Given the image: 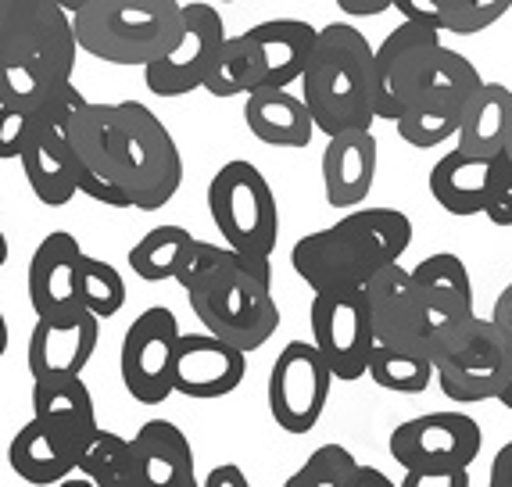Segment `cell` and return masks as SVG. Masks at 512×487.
Here are the masks:
<instances>
[{
    "mask_svg": "<svg viewBox=\"0 0 512 487\" xmlns=\"http://www.w3.org/2000/svg\"><path fill=\"white\" fill-rule=\"evenodd\" d=\"M176 283L187 294L201 330L237 344L248 355L265 348L280 330L283 312L276 305L269 255H251L226 240L212 244L197 237Z\"/></svg>",
    "mask_w": 512,
    "mask_h": 487,
    "instance_id": "cell-1",
    "label": "cell"
},
{
    "mask_svg": "<svg viewBox=\"0 0 512 487\" xmlns=\"http://www.w3.org/2000/svg\"><path fill=\"white\" fill-rule=\"evenodd\" d=\"M412 244V219L387 205H359L333 226L294 240L291 269L312 294L366 287L380 269L402 262Z\"/></svg>",
    "mask_w": 512,
    "mask_h": 487,
    "instance_id": "cell-2",
    "label": "cell"
},
{
    "mask_svg": "<svg viewBox=\"0 0 512 487\" xmlns=\"http://www.w3.org/2000/svg\"><path fill=\"white\" fill-rule=\"evenodd\" d=\"M373 58L376 47L351 22H330L319 29L301 72V97L316 115L319 133L333 137L341 129L376 122Z\"/></svg>",
    "mask_w": 512,
    "mask_h": 487,
    "instance_id": "cell-3",
    "label": "cell"
},
{
    "mask_svg": "<svg viewBox=\"0 0 512 487\" xmlns=\"http://www.w3.org/2000/svg\"><path fill=\"white\" fill-rule=\"evenodd\" d=\"M79 51L108 65L147 69L187 29L180 0H90L72 15Z\"/></svg>",
    "mask_w": 512,
    "mask_h": 487,
    "instance_id": "cell-4",
    "label": "cell"
},
{
    "mask_svg": "<svg viewBox=\"0 0 512 487\" xmlns=\"http://www.w3.org/2000/svg\"><path fill=\"white\" fill-rule=\"evenodd\" d=\"M480 83H484V76L477 72V65L466 54L455 51V47L441 43L430 54L419 83L412 86L405 112L394 122L398 137L409 147H416V151L448 144V137L459 133L462 115L470 108Z\"/></svg>",
    "mask_w": 512,
    "mask_h": 487,
    "instance_id": "cell-5",
    "label": "cell"
},
{
    "mask_svg": "<svg viewBox=\"0 0 512 487\" xmlns=\"http://www.w3.org/2000/svg\"><path fill=\"white\" fill-rule=\"evenodd\" d=\"M437 387L455 405L498 402L512 376V341L491 316L452 326L434 351Z\"/></svg>",
    "mask_w": 512,
    "mask_h": 487,
    "instance_id": "cell-6",
    "label": "cell"
},
{
    "mask_svg": "<svg viewBox=\"0 0 512 487\" xmlns=\"http://www.w3.org/2000/svg\"><path fill=\"white\" fill-rule=\"evenodd\" d=\"M122 137L115 180L133 194V208L162 212L183 187V154L176 137L158 115L140 101H119Z\"/></svg>",
    "mask_w": 512,
    "mask_h": 487,
    "instance_id": "cell-7",
    "label": "cell"
},
{
    "mask_svg": "<svg viewBox=\"0 0 512 487\" xmlns=\"http://www.w3.org/2000/svg\"><path fill=\"white\" fill-rule=\"evenodd\" d=\"M208 215L226 244L251 255H273L280 240V205L265 172L248 158H230L208 183Z\"/></svg>",
    "mask_w": 512,
    "mask_h": 487,
    "instance_id": "cell-8",
    "label": "cell"
},
{
    "mask_svg": "<svg viewBox=\"0 0 512 487\" xmlns=\"http://www.w3.org/2000/svg\"><path fill=\"white\" fill-rule=\"evenodd\" d=\"M76 26L61 0H0V58H15L54 86L72 83Z\"/></svg>",
    "mask_w": 512,
    "mask_h": 487,
    "instance_id": "cell-9",
    "label": "cell"
},
{
    "mask_svg": "<svg viewBox=\"0 0 512 487\" xmlns=\"http://www.w3.org/2000/svg\"><path fill=\"white\" fill-rule=\"evenodd\" d=\"M333 369L316 341H287L269 369L265 402L283 434H312L333 391Z\"/></svg>",
    "mask_w": 512,
    "mask_h": 487,
    "instance_id": "cell-10",
    "label": "cell"
},
{
    "mask_svg": "<svg viewBox=\"0 0 512 487\" xmlns=\"http://www.w3.org/2000/svg\"><path fill=\"white\" fill-rule=\"evenodd\" d=\"M312 341L330 362L333 376L351 384L369 376V355L376 348L373 308H369L366 287H333V291L312 294L308 308Z\"/></svg>",
    "mask_w": 512,
    "mask_h": 487,
    "instance_id": "cell-11",
    "label": "cell"
},
{
    "mask_svg": "<svg viewBox=\"0 0 512 487\" xmlns=\"http://www.w3.org/2000/svg\"><path fill=\"white\" fill-rule=\"evenodd\" d=\"M180 319L165 305L144 308L126 326L119 348V376L133 402L162 405L176 394V348H180Z\"/></svg>",
    "mask_w": 512,
    "mask_h": 487,
    "instance_id": "cell-12",
    "label": "cell"
},
{
    "mask_svg": "<svg viewBox=\"0 0 512 487\" xmlns=\"http://www.w3.org/2000/svg\"><path fill=\"white\" fill-rule=\"evenodd\" d=\"M366 291L369 308H373L376 341L434 359L437 344L452 326H444V319L430 308L412 269H405L402 262H391L366 283Z\"/></svg>",
    "mask_w": 512,
    "mask_h": 487,
    "instance_id": "cell-13",
    "label": "cell"
},
{
    "mask_svg": "<svg viewBox=\"0 0 512 487\" xmlns=\"http://www.w3.org/2000/svg\"><path fill=\"white\" fill-rule=\"evenodd\" d=\"M391 459L412 473L470 470L484 445V430L466 412H427L391 430Z\"/></svg>",
    "mask_w": 512,
    "mask_h": 487,
    "instance_id": "cell-14",
    "label": "cell"
},
{
    "mask_svg": "<svg viewBox=\"0 0 512 487\" xmlns=\"http://www.w3.org/2000/svg\"><path fill=\"white\" fill-rule=\"evenodd\" d=\"M183 15H187V29H183L180 43L144 69V86L165 101L205 90L215 54L222 51V43L230 36L212 0H190V4H183Z\"/></svg>",
    "mask_w": 512,
    "mask_h": 487,
    "instance_id": "cell-15",
    "label": "cell"
},
{
    "mask_svg": "<svg viewBox=\"0 0 512 487\" xmlns=\"http://www.w3.org/2000/svg\"><path fill=\"white\" fill-rule=\"evenodd\" d=\"M441 29L427 26V22H409L402 18V26L391 29L384 43L376 47L373 58V83H376V119L398 122L405 112L412 86L419 83L423 69H427L430 54L441 47Z\"/></svg>",
    "mask_w": 512,
    "mask_h": 487,
    "instance_id": "cell-16",
    "label": "cell"
},
{
    "mask_svg": "<svg viewBox=\"0 0 512 487\" xmlns=\"http://www.w3.org/2000/svg\"><path fill=\"white\" fill-rule=\"evenodd\" d=\"M101 341V319L90 308H72L61 316H36L26 362L36 376H76L94 359Z\"/></svg>",
    "mask_w": 512,
    "mask_h": 487,
    "instance_id": "cell-17",
    "label": "cell"
},
{
    "mask_svg": "<svg viewBox=\"0 0 512 487\" xmlns=\"http://www.w3.org/2000/svg\"><path fill=\"white\" fill-rule=\"evenodd\" d=\"M248 373V351L237 344L208 334H180L176 348V394L194 402H215L244 384Z\"/></svg>",
    "mask_w": 512,
    "mask_h": 487,
    "instance_id": "cell-18",
    "label": "cell"
},
{
    "mask_svg": "<svg viewBox=\"0 0 512 487\" xmlns=\"http://www.w3.org/2000/svg\"><path fill=\"white\" fill-rule=\"evenodd\" d=\"M83 255V244L69 230H54L36 244L26 273L29 305L36 316H61V312L83 308V301H79Z\"/></svg>",
    "mask_w": 512,
    "mask_h": 487,
    "instance_id": "cell-19",
    "label": "cell"
},
{
    "mask_svg": "<svg viewBox=\"0 0 512 487\" xmlns=\"http://www.w3.org/2000/svg\"><path fill=\"white\" fill-rule=\"evenodd\" d=\"M376 158H380V144L369 133V126H351L326 137L323 162H319L326 205L337 212L366 205L376 183Z\"/></svg>",
    "mask_w": 512,
    "mask_h": 487,
    "instance_id": "cell-20",
    "label": "cell"
},
{
    "mask_svg": "<svg viewBox=\"0 0 512 487\" xmlns=\"http://www.w3.org/2000/svg\"><path fill=\"white\" fill-rule=\"evenodd\" d=\"M22 172H26L29 190L40 205L65 208L79 194L83 180V158L72 147L65 129H51L33 122V137L22 147Z\"/></svg>",
    "mask_w": 512,
    "mask_h": 487,
    "instance_id": "cell-21",
    "label": "cell"
},
{
    "mask_svg": "<svg viewBox=\"0 0 512 487\" xmlns=\"http://www.w3.org/2000/svg\"><path fill=\"white\" fill-rule=\"evenodd\" d=\"M133 441V487H197L190 437L169 419H147Z\"/></svg>",
    "mask_w": 512,
    "mask_h": 487,
    "instance_id": "cell-22",
    "label": "cell"
},
{
    "mask_svg": "<svg viewBox=\"0 0 512 487\" xmlns=\"http://www.w3.org/2000/svg\"><path fill=\"white\" fill-rule=\"evenodd\" d=\"M244 126L269 147H308L319 133L316 115L291 86H258L244 97Z\"/></svg>",
    "mask_w": 512,
    "mask_h": 487,
    "instance_id": "cell-23",
    "label": "cell"
},
{
    "mask_svg": "<svg viewBox=\"0 0 512 487\" xmlns=\"http://www.w3.org/2000/svg\"><path fill=\"white\" fill-rule=\"evenodd\" d=\"M495 158H477V154H466L462 147H452L444 158H437L427 180L437 205L448 215H459V219L484 215L491 183H495Z\"/></svg>",
    "mask_w": 512,
    "mask_h": 487,
    "instance_id": "cell-24",
    "label": "cell"
},
{
    "mask_svg": "<svg viewBox=\"0 0 512 487\" xmlns=\"http://www.w3.org/2000/svg\"><path fill=\"white\" fill-rule=\"evenodd\" d=\"M33 416L54 427L72 445L83 448L86 437L94 434L97 405L90 387L83 384V373L76 376H36L33 380Z\"/></svg>",
    "mask_w": 512,
    "mask_h": 487,
    "instance_id": "cell-25",
    "label": "cell"
},
{
    "mask_svg": "<svg viewBox=\"0 0 512 487\" xmlns=\"http://www.w3.org/2000/svg\"><path fill=\"white\" fill-rule=\"evenodd\" d=\"M76 455L79 448L69 437H61L54 427H47L43 419H29L26 427L11 437L8 445V466L18 473V480L36 487H54L61 480L76 473Z\"/></svg>",
    "mask_w": 512,
    "mask_h": 487,
    "instance_id": "cell-26",
    "label": "cell"
},
{
    "mask_svg": "<svg viewBox=\"0 0 512 487\" xmlns=\"http://www.w3.org/2000/svg\"><path fill=\"white\" fill-rule=\"evenodd\" d=\"M248 36L255 40L258 58H262V86H291L301 83V72H305L308 54L316 47L319 29L305 18H269V22L251 26Z\"/></svg>",
    "mask_w": 512,
    "mask_h": 487,
    "instance_id": "cell-27",
    "label": "cell"
},
{
    "mask_svg": "<svg viewBox=\"0 0 512 487\" xmlns=\"http://www.w3.org/2000/svg\"><path fill=\"white\" fill-rule=\"evenodd\" d=\"M419 291L427 294L430 308L444 319V326H459L477 316L473 305V280L470 269L455 251H434L412 269Z\"/></svg>",
    "mask_w": 512,
    "mask_h": 487,
    "instance_id": "cell-28",
    "label": "cell"
},
{
    "mask_svg": "<svg viewBox=\"0 0 512 487\" xmlns=\"http://www.w3.org/2000/svg\"><path fill=\"white\" fill-rule=\"evenodd\" d=\"M512 133V90L505 83H480L470 108L462 115V126L455 133V147L477 158H495L505 151V140Z\"/></svg>",
    "mask_w": 512,
    "mask_h": 487,
    "instance_id": "cell-29",
    "label": "cell"
},
{
    "mask_svg": "<svg viewBox=\"0 0 512 487\" xmlns=\"http://www.w3.org/2000/svg\"><path fill=\"white\" fill-rule=\"evenodd\" d=\"M194 233L183 230L176 223H162L147 230L144 237L129 248V269L133 276H140L144 283H162V280H176L180 269L187 265L190 248H194Z\"/></svg>",
    "mask_w": 512,
    "mask_h": 487,
    "instance_id": "cell-30",
    "label": "cell"
},
{
    "mask_svg": "<svg viewBox=\"0 0 512 487\" xmlns=\"http://www.w3.org/2000/svg\"><path fill=\"white\" fill-rule=\"evenodd\" d=\"M262 83H265L262 58H258V47L248 36V29L237 36H226L222 51L212 61V72L205 79L208 94L219 97V101H226V97H248Z\"/></svg>",
    "mask_w": 512,
    "mask_h": 487,
    "instance_id": "cell-31",
    "label": "cell"
},
{
    "mask_svg": "<svg viewBox=\"0 0 512 487\" xmlns=\"http://www.w3.org/2000/svg\"><path fill=\"white\" fill-rule=\"evenodd\" d=\"M76 470H83L97 487L133 484V441L108 427H97L79 448Z\"/></svg>",
    "mask_w": 512,
    "mask_h": 487,
    "instance_id": "cell-32",
    "label": "cell"
},
{
    "mask_svg": "<svg viewBox=\"0 0 512 487\" xmlns=\"http://www.w3.org/2000/svg\"><path fill=\"white\" fill-rule=\"evenodd\" d=\"M369 376L376 387H384L391 394H423L437 380V369L427 355L376 341L373 355H369Z\"/></svg>",
    "mask_w": 512,
    "mask_h": 487,
    "instance_id": "cell-33",
    "label": "cell"
},
{
    "mask_svg": "<svg viewBox=\"0 0 512 487\" xmlns=\"http://www.w3.org/2000/svg\"><path fill=\"white\" fill-rule=\"evenodd\" d=\"M79 301L90 308L97 319L119 316L126 305V280L111 262L94 255H83V269H79Z\"/></svg>",
    "mask_w": 512,
    "mask_h": 487,
    "instance_id": "cell-34",
    "label": "cell"
},
{
    "mask_svg": "<svg viewBox=\"0 0 512 487\" xmlns=\"http://www.w3.org/2000/svg\"><path fill=\"white\" fill-rule=\"evenodd\" d=\"M359 459L344 445H319L283 487H355Z\"/></svg>",
    "mask_w": 512,
    "mask_h": 487,
    "instance_id": "cell-35",
    "label": "cell"
},
{
    "mask_svg": "<svg viewBox=\"0 0 512 487\" xmlns=\"http://www.w3.org/2000/svg\"><path fill=\"white\" fill-rule=\"evenodd\" d=\"M54 90H61V86H54L36 69H29V65H22L15 58H0V104L36 115Z\"/></svg>",
    "mask_w": 512,
    "mask_h": 487,
    "instance_id": "cell-36",
    "label": "cell"
},
{
    "mask_svg": "<svg viewBox=\"0 0 512 487\" xmlns=\"http://www.w3.org/2000/svg\"><path fill=\"white\" fill-rule=\"evenodd\" d=\"M512 15V0H448L444 4V33L477 36Z\"/></svg>",
    "mask_w": 512,
    "mask_h": 487,
    "instance_id": "cell-37",
    "label": "cell"
},
{
    "mask_svg": "<svg viewBox=\"0 0 512 487\" xmlns=\"http://www.w3.org/2000/svg\"><path fill=\"white\" fill-rule=\"evenodd\" d=\"M29 137H33V115L0 104V162L22 158V147L29 144Z\"/></svg>",
    "mask_w": 512,
    "mask_h": 487,
    "instance_id": "cell-38",
    "label": "cell"
},
{
    "mask_svg": "<svg viewBox=\"0 0 512 487\" xmlns=\"http://www.w3.org/2000/svg\"><path fill=\"white\" fill-rule=\"evenodd\" d=\"M484 215L491 226H512V162L505 151L495 158V183H491Z\"/></svg>",
    "mask_w": 512,
    "mask_h": 487,
    "instance_id": "cell-39",
    "label": "cell"
},
{
    "mask_svg": "<svg viewBox=\"0 0 512 487\" xmlns=\"http://www.w3.org/2000/svg\"><path fill=\"white\" fill-rule=\"evenodd\" d=\"M79 194L97 201L104 208H133V194H129L122 183H115L111 176H101V172L83 169V180H79Z\"/></svg>",
    "mask_w": 512,
    "mask_h": 487,
    "instance_id": "cell-40",
    "label": "cell"
},
{
    "mask_svg": "<svg viewBox=\"0 0 512 487\" xmlns=\"http://www.w3.org/2000/svg\"><path fill=\"white\" fill-rule=\"evenodd\" d=\"M444 4L448 0H394V11L409 22H427L444 33Z\"/></svg>",
    "mask_w": 512,
    "mask_h": 487,
    "instance_id": "cell-41",
    "label": "cell"
},
{
    "mask_svg": "<svg viewBox=\"0 0 512 487\" xmlns=\"http://www.w3.org/2000/svg\"><path fill=\"white\" fill-rule=\"evenodd\" d=\"M402 487H470V477H466V470H434V473L405 470Z\"/></svg>",
    "mask_w": 512,
    "mask_h": 487,
    "instance_id": "cell-42",
    "label": "cell"
},
{
    "mask_svg": "<svg viewBox=\"0 0 512 487\" xmlns=\"http://www.w3.org/2000/svg\"><path fill=\"white\" fill-rule=\"evenodd\" d=\"M491 487H512V441H505L491 459V473H487Z\"/></svg>",
    "mask_w": 512,
    "mask_h": 487,
    "instance_id": "cell-43",
    "label": "cell"
},
{
    "mask_svg": "<svg viewBox=\"0 0 512 487\" xmlns=\"http://www.w3.org/2000/svg\"><path fill=\"white\" fill-rule=\"evenodd\" d=\"M201 487H248V477H244V470H240L237 462H222V466H215L201 480Z\"/></svg>",
    "mask_w": 512,
    "mask_h": 487,
    "instance_id": "cell-44",
    "label": "cell"
},
{
    "mask_svg": "<svg viewBox=\"0 0 512 487\" xmlns=\"http://www.w3.org/2000/svg\"><path fill=\"white\" fill-rule=\"evenodd\" d=\"M337 8H341V15L351 18H373L384 15L387 8H394V0H337Z\"/></svg>",
    "mask_w": 512,
    "mask_h": 487,
    "instance_id": "cell-45",
    "label": "cell"
},
{
    "mask_svg": "<svg viewBox=\"0 0 512 487\" xmlns=\"http://www.w3.org/2000/svg\"><path fill=\"white\" fill-rule=\"evenodd\" d=\"M491 319H495L498 330H502V334L512 341V283H505L502 294L495 298V308H491Z\"/></svg>",
    "mask_w": 512,
    "mask_h": 487,
    "instance_id": "cell-46",
    "label": "cell"
},
{
    "mask_svg": "<svg viewBox=\"0 0 512 487\" xmlns=\"http://www.w3.org/2000/svg\"><path fill=\"white\" fill-rule=\"evenodd\" d=\"M355 487H394L387 473H380L376 466H362L359 462V473H355Z\"/></svg>",
    "mask_w": 512,
    "mask_h": 487,
    "instance_id": "cell-47",
    "label": "cell"
},
{
    "mask_svg": "<svg viewBox=\"0 0 512 487\" xmlns=\"http://www.w3.org/2000/svg\"><path fill=\"white\" fill-rule=\"evenodd\" d=\"M11 344V334H8V319H4V312H0V359H4V351H8Z\"/></svg>",
    "mask_w": 512,
    "mask_h": 487,
    "instance_id": "cell-48",
    "label": "cell"
},
{
    "mask_svg": "<svg viewBox=\"0 0 512 487\" xmlns=\"http://www.w3.org/2000/svg\"><path fill=\"white\" fill-rule=\"evenodd\" d=\"M8 255H11V248H8V237H4V230H0V269L8 265Z\"/></svg>",
    "mask_w": 512,
    "mask_h": 487,
    "instance_id": "cell-49",
    "label": "cell"
},
{
    "mask_svg": "<svg viewBox=\"0 0 512 487\" xmlns=\"http://www.w3.org/2000/svg\"><path fill=\"white\" fill-rule=\"evenodd\" d=\"M498 402H502L505 409L512 412V376H509V384H505V391H502V398H498Z\"/></svg>",
    "mask_w": 512,
    "mask_h": 487,
    "instance_id": "cell-50",
    "label": "cell"
},
{
    "mask_svg": "<svg viewBox=\"0 0 512 487\" xmlns=\"http://www.w3.org/2000/svg\"><path fill=\"white\" fill-rule=\"evenodd\" d=\"M61 4H65V8L72 11V15H76L79 8H86V4H90V0H61Z\"/></svg>",
    "mask_w": 512,
    "mask_h": 487,
    "instance_id": "cell-51",
    "label": "cell"
},
{
    "mask_svg": "<svg viewBox=\"0 0 512 487\" xmlns=\"http://www.w3.org/2000/svg\"><path fill=\"white\" fill-rule=\"evenodd\" d=\"M505 154H509V162H512V133H509V140H505Z\"/></svg>",
    "mask_w": 512,
    "mask_h": 487,
    "instance_id": "cell-52",
    "label": "cell"
},
{
    "mask_svg": "<svg viewBox=\"0 0 512 487\" xmlns=\"http://www.w3.org/2000/svg\"><path fill=\"white\" fill-rule=\"evenodd\" d=\"M219 4H237V0H219Z\"/></svg>",
    "mask_w": 512,
    "mask_h": 487,
    "instance_id": "cell-53",
    "label": "cell"
}]
</instances>
